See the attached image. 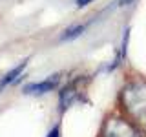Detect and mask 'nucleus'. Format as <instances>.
Listing matches in <instances>:
<instances>
[{"label": "nucleus", "mask_w": 146, "mask_h": 137, "mask_svg": "<svg viewBox=\"0 0 146 137\" xmlns=\"http://www.w3.org/2000/svg\"><path fill=\"white\" fill-rule=\"evenodd\" d=\"M86 31V24H77V26H71V27H68L66 31L62 33L60 37V40H73V39H77V37H80L82 33Z\"/></svg>", "instance_id": "6"}, {"label": "nucleus", "mask_w": 146, "mask_h": 137, "mask_svg": "<svg viewBox=\"0 0 146 137\" xmlns=\"http://www.w3.org/2000/svg\"><path fill=\"white\" fill-rule=\"evenodd\" d=\"M119 100L126 117L146 134V80L135 79L126 82L119 93Z\"/></svg>", "instance_id": "1"}, {"label": "nucleus", "mask_w": 146, "mask_h": 137, "mask_svg": "<svg viewBox=\"0 0 146 137\" xmlns=\"http://www.w3.org/2000/svg\"><path fill=\"white\" fill-rule=\"evenodd\" d=\"M131 2H133V0H119V6H121V7H124V6H130Z\"/></svg>", "instance_id": "9"}, {"label": "nucleus", "mask_w": 146, "mask_h": 137, "mask_svg": "<svg viewBox=\"0 0 146 137\" xmlns=\"http://www.w3.org/2000/svg\"><path fill=\"white\" fill-rule=\"evenodd\" d=\"M46 137H60V126H53L51 128V130H49L48 132V135H46Z\"/></svg>", "instance_id": "7"}, {"label": "nucleus", "mask_w": 146, "mask_h": 137, "mask_svg": "<svg viewBox=\"0 0 146 137\" xmlns=\"http://www.w3.org/2000/svg\"><path fill=\"white\" fill-rule=\"evenodd\" d=\"M82 90H80V80H73L70 84H66L60 90V95H58V104H60V112H66L68 108H71L75 102L80 100Z\"/></svg>", "instance_id": "3"}, {"label": "nucleus", "mask_w": 146, "mask_h": 137, "mask_svg": "<svg viewBox=\"0 0 146 137\" xmlns=\"http://www.w3.org/2000/svg\"><path fill=\"white\" fill-rule=\"evenodd\" d=\"M58 84H60V73H55V75L48 77V79H44L40 82H31V84L24 86V93L26 95H44V93L53 91Z\"/></svg>", "instance_id": "4"}, {"label": "nucleus", "mask_w": 146, "mask_h": 137, "mask_svg": "<svg viewBox=\"0 0 146 137\" xmlns=\"http://www.w3.org/2000/svg\"><path fill=\"white\" fill-rule=\"evenodd\" d=\"M27 62H29L27 59H26V61H22L20 64H18V66H15L11 71H7L6 75H4L2 79H0V91H2L4 88H7V86H11L13 82H17L18 79H20L22 73H24V70L27 68Z\"/></svg>", "instance_id": "5"}, {"label": "nucleus", "mask_w": 146, "mask_h": 137, "mask_svg": "<svg viewBox=\"0 0 146 137\" xmlns=\"http://www.w3.org/2000/svg\"><path fill=\"white\" fill-rule=\"evenodd\" d=\"M91 2H95V0H75V4L79 7H84V6H88V4H91Z\"/></svg>", "instance_id": "8"}, {"label": "nucleus", "mask_w": 146, "mask_h": 137, "mask_svg": "<svg viewBox=\"0 0 146 137\" xmlns=\"http://www.w3.org/2000/svg\"><path fill=\"white\" fill-rule=\"evenodd\" d=\"M100 137H146V134L128 117H110L102 126Z\"/></svg>", "instance_id": "2"}]
</instances>
